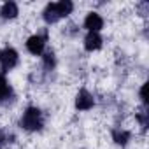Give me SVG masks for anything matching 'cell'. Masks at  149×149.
Returning <instances> with one entry per match:
<instances>
[{
    "instance_id": "cell-1",
    "label": "cell",
    "mask_w": 149,
    "mask_h": 149,
    "mask_svg": "<svg viewBox=\"0 0 149 149\" xmlns=\"http://www.w3.org/2000/svg\"><path fill=\"white\" fill-rule=\"evenodd\" d=\"M72 11H74V4L70 0L53 2V4H47L46 9L42 11V18L47 25H53V23H58L60 19L67 18L68 14H72Z\"/></svg>"
},
{
    "instance_id": "cell-2",
    "label": "cell",
    "mask_w": 149,
    "mask_h": 149,
    "mask_svg": "<svg viewBox=\"0 0 149 149\" xmlns=\"http://www.w3.org/2000/svg\"><path fill=\"white\" fill-rule=\"evenodd\" d=\"M19 125L26 132H40L44 128V114H42V111L39 107H33V105L26 107L21 119H19Z\"/></svg>"
},
{
    "instance_id": "cell-3",
    "label": "cell",
    "mask_w": 149,
    "mask_h": 149,
    "mask_svg": "<svg viewBox=\"0 0 149 149\" xmlns=\"http://www.w3.org/2000/svg\"><path fill=\"white\" fill-rule=\"evenodd\" d=\"M18 63H19V54L16 49H13V47L0 49V68H2V74L13 70Z\"/></svg>"
},
{
    "instance_id": "cell-4",
    "label": "cell",
    "mask_w": 149,
    "mask_h": 149,
    "mask_svg": "<svg viewBox=\"0 0 149 149\" xmlns=\"http://www.w3.org/2000/svg\"><path fill=\"white\" fill-rule=\"evenodd\" d=\"M46 42H47V30H44L42 33L32 35L26 40V49H28V53H32L35 56H40L46 49Z\"/></svg>"
},
{
    "instance_id": "cell-5",
    "label": "cell",
    "mask_w": 149,
    "mask_h": 149,
    "mask_svg": "<svg viewBox=\"0 0 149 149\" xmlns=\"http://www.w3.org/2000/svg\"><path fill=\"white\" fill-rule=\"evenodd\" d=\"M95 105V98L88 90H79L77 97H76V109L77 111H90Z\"/></svg>"
},
{
    "instance_id": "cell-6",
    "label": "cell",
    "mask_w": 149,
    "mask_h": 149,
    "mask_svg": "<svg viewBox=\"0 0 149 149\" xmlns=\"http://www.w3.org/2000/svg\"><path fill=\"white\" fill-rule=\"evenodd\" d=\"M84 28L88 30V32H100L102 28H104V19H102V16L100 14H97V13H90L88 16H86V19H84Z\"/></svg>"
},
{
    "instance_id": "cell-7",
    "label": "cell",
    "mask_w": 149,
    "mask_h": 149,
    "mask_svg": "<svg viewBox=\"0 0 149 149\" xmlns=\"http://www.w3.org/2000/svg\"><path fill=\"white\" fill-rule=\"evenodd\" d=\"M102 44H104V39L97 32H88V35L84 37V49L90 51V53L91 51H98L102 47Z\"/></svg>"
},
{
    "instance_id": "cell-8",
    "label": "cell",
    "mask_w": 149,
    "mask_h": 149,
    "mask_svg": "<svg viewBox=\"0 0 149 149\" xmlns=\"http://www.w3.org/2000/svg\"><path fill=\"white\" fill-rule=\"evenodd\" d=\"M13 97H14L13 86L9 84L4 74H0V104H7L9 100H13Z\"/></svg>"
},
{
    "instance_id": "cell-9",
    "label": "cell",
    "mask_w": 149,
    "mask_h": 149,
    "mask_svg": "<svg viewBox=\"0 0 149 149\" xmlns=\"http://www.w3.org/2000/svg\"><path fill=\"white\" fill-rule=\"evenodd\" d=\"M18 14H19V9H18L16 2H6L2 6V9H0V16L4 19H14Z\"/></svg>"
},
{
    "instance_id": "cell-10",
    "label": "cell",
    "mask_w": 149,
    "mask_h": 149,
    "mask_svg": "<svg viewBox=\"0 0 149 149\" xmlns=\"http://www.w3.org/2000/svg\"><path fill=\"white\" fill-rule=\"evenodd\" d=\"M147 111H149L147 105H140L137 109V112H135V118H137L139 125L142 126V132H146L147 130V125H149V112Z\"/></svg>"
},
{
    "instance_id": "cell-11",
    "label": "cell",
    "mask_w": 149,
    "mask_h": 149,
    "mask_svg": "<svg viewBox=\"0 0 149 149\" xmlns=\"http://www.w3.org/2000/svg\"><path fill=\"white\" fill-rule=\"evenodd\" d=\"M130 137H132V133L126 132V130H112V139L119 146H126L128 140H130Z\"/></svg>"
},
{
    "instance_id": "cell-12",
    "label": "cell",
    "mask_w": 149,
    "mask_h": 149,
    "mask_svg": "<svg viewBox=\"0 0 149 149\" xmlns=\"http://www.w3.org/2000/svg\"><path fill=\"white\" fill-rule=\"evenodd\" d=\"M42 54H44V56H42V61H44V68H46V72L54 70V67H56V58H54V53H53L51 49H47V51H44Z\"/></svg>"
},
{
    "instance_id": "cell-13",
    "label": "cell",
    "mask_w": 149,
    "mask_h": 149,
    "mask_svg": "<svg viewBox=\"0 0 149 149\" xmlns=\"http://www.w3.org/2000/svg\"><path fill=\"white\" fill-rule=\"evenodd\" d=\"M140 100H142V105H147V83H144L140 88Z\"/></svg>"
},
{
    "instance_id": "cell-14",
    "label": "cell",
    "mask_w": 149,
    "mask_h": 149,
    "mask_svg": "<svg viewBox=\"0 0 149 149\" xmlns=\"http://www.w3.org/2000/svg\"><path fill=\"white\" fill-rule=\"evenodd\" d=\"M137 9H139L140 16H146V14H147V11H149V2H140V4L137 6Z\"/></svg>"
},
{
    "instance_id": "cell-15",
    "label": "cell",
    "mask_w": 149,
    "mask_h": 149,
    "mask_svg": "<svg viewBox=\"0 0 149 149\" xmlns=\"http://www.w3.org/2000/svg\"><path fill=\"white\" fill-rule=\"evenodd\" d=\"M7 139H9V137H7V133H6L4 130H0V146L6 144V142H7Z\"/></svg>"
}]
</instances>
